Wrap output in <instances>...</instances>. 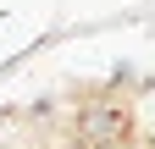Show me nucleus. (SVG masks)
I'll list each match as a JSON object with an SVG mask.
<instances>
[{"label":"nucleus","mask_w":155,"mask_h":149,"mask_svg":"<svg viewBox=\"0 0 155 149\" xmlns=\"http://www.w3.org/2000/svg\"><path fill=\"white\" fill-rule=\"evenodd\" d=\"M83 127H89V138H100V144H105V138H116V133H122V116H116V110H100V105H94Z\"/></svg>","instance_id":"f257e3e1"}]
</instances>
